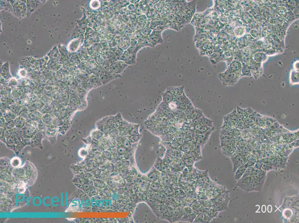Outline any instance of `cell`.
I'll use <instances>...</instances> for the list:
<instances>
[{"instance_id":"1","label":"cell","mask_w":299,"mask_h":223,"mask_svg":"<svg viewBox=\"0 0 299 223\" xmlns=\"http://www.w3.org/2000/svg\"><path fill=\"white\" fill-rule=\"evenodd\" d=\"M238 121V116L236 109L231 112L224 118V123L222 128L232 129L236 127Z\"/></svg>"},{"instance_id":"2","label":"cell","mask_w":299,"mask_h":223,"mask_svg":"<svg viewBox=\"0 0 299 223\" xmlns=\"http://www.w3.org/2000/svg\"><path fill=\"white\" fill-rule=\"evenodd\" d=\"M219 77L224 86L234 85L238 79V76L236 75L228 73H221Z\"/></svg>"},{"instance_id":"3","label":"cell","mask_w":299,"mask_h":223,"mask_svg":"<svg viewBox=\"0 0 299 223\" xmlns=\"http://www.w3.org/2000/svg\"><path fill=\"white\" fill-rule=\"evenodd\" d=\"M213 129H214L213 128H211L208 131L203 133L200 134L197 138V144H198L200 147H203L208 141L210 136L213 132Z\"/></svg>"},{"instance_id":"4","label":"cell","mask_w":299,"mask_h":223,"mask_svg":"<svg viewBox=\"0 0 299 223\" xmlns=\"http://www.w3.org/2000/svg\"><path fill=\"white\" fill-rule=\"evenodd\" d=\"M162 219L166 220L169 222H173V211L170 208L165 205L162 206Z\"/></svg>"},{"instance_id":"5","label":"cell","mask_w":299,"mask_h":223,"mask_svg":"<svg viewBox=\"0 0 299 223\" xmlns=\"http://www.w3.org/2000/svg\"><path fill=\"white\" fill-rule=\"evenodd\" d=\"M155 167L161 173H168L170 171V167L166 165L163 159L159 157L157 158L155 163Z\"/></svg>"},{"instance_id":"6","label":"cell","mask_w":299,"mask_h":223,"mask_svg":"<svg viewBox=\"0 0 299 223\" xmlns=\"http://www.w3.org/2000/svg\"><path fill=\"white\" fill-rule=\"evenodd\" d=\"M185 167L184 163L182 158H176L170 168L172 171L177 172L183 171Z\"/></svg>"},{"instance_id":"7","label":"cell","mask_w":299,"mask_h":223,"mask_svg":"<svg viewBox=\"0 0 299 223\" xmlns=\"http://www.w3.org/2000/svg\"><path fill=\"white\" fill-rule=\"evenodd\" d=\"M150 41L154 46L157 44H162L163 40L162 37L161 32H156V33L150 37Z\"/></svg>"},{"instance_id":"8","label":"cell","mask_w":299,"mask_h":223,"mask_svg":"<svg viewBox=\"0 0 299 223\" xmlns=\"http://www.w3.org/2000/svg\"><path fill=\"white\" fill-rule=\"evenodd\" d=\"M276 121L275 119L271 117L263 115L261 127L265 128L270 127L275 123Z\"/></svg>"},{"instance_id":"9","label":"cell","mask_w":299,"mask_h":223,"mask_svg":"<svg viewBox=\"0 0 299 223\" xmlns=\"http://www.w3.org/2000/svg\"><path fill=\"white\" fill-rule=\"evenodd\" d=\"M159 178H160L161 183L163 186L167 187L171 184V180L168 177L167 173H161Z\"/></svg>"},{"instance_id":"10","label":"cell","mask_w":299,"mask_h":223,"mask_svg":"<svg viewBox=\"0 0 299 223\" xmlns=\"http://www.w3.org/2000/svg\"><path fill=\"white\" fill-rule=\"evenodd\" d=\"M166 153L176 158H182L183 154L180 150L177 148H172L167 150Z\"/></svg>"},{"instance_id":"11","label":"cell","mask_w":299,"mask_h":223,"mask_svg":"<svg viewBox=\"0 0 299 223\" xmlns=\"http://www.w3.org/2000/svg\"><path fill=\"white\" fill-rule=\"evenodd\" d=\"M184 215L183 211L180 208H176L173 211V222H176L181 220Z\"/></svg>"},{"instance_id":"12","label":"cell","mask_w":299,"mask_h":223,"mask_svg":"<svg viewBox=\"0 0 299 223\" xmlns=\"http://www.w3.org/2000/svg\"><path fill=\"white\" fill-rule=\"evenodd\" d=\"M198 177V180L201 183H205L210 181V178L207 171L201 172Z\"/></svg>"},{"instance_id":"13","label":"cell","mask_w":299,"mask_h":223,"mask_svg":"<svg viewBox=\"0 0 299 223\" xmlns=\"http://www.w3.org/2000/svg\"><path fill=\"white\" fill-rule=\"evenodd\" d=\"M227 203H215L212 205V208L214 210L220 211L227 209Z\"/></svg>"},{"instance_id":"14","label":"cell","mask_w":299,"mask_h":223,"mask_svg":"<svg viewBox=\"0 0 299 223\" xmlns=\"http://www.w3.org/2000/svg\"><path fill=\"white\" fill-rule=\"evenodd\" d=\"M182 159L184 163L185 166L189 168V169H191L193 168L194 162L193 160L184 155L183 154L182 155Z\"/></svg>"},{"instance_id":"15","label":"cell","mask_w":299,"mask_h":223,"mask_svg":"<svg viewBox=\"0 0 299 223\" xmlns=\"http://www.w3.org/2000/svg\"><path fill=\"white\" fill-rule=\"evenodd\" d=\"M176 159V158H175V157H172V156L166 153L165 156L164 157L163 159L164 161L165 162L166 165H168L169 167H170L173 165Z\"/></svg>"},{"instance_id":"16","label":"cell","mask_w":299,"mask_h":223,"mask_svg":"<svg viewBox=\"0 0 299 223\" xmlns=\"http://www.w3.org/2000/svg\"><path fill=\"white\" fill-rule=\"evenodd\" d=\"M196 217V215L193 214H188V215H183V217H182L181 221H185V222H194Z\"/></svg>"},{"instance_id":"17","label":"cell","mask_w":299,"mask_h":223,"mask_svg":"<svg viewBox=\"0 0 299 223\" xmlns=\"http://www.w3.org/2000/svg\"><path fill=\"white\" fill-rule=\"evenodd\" d=\"M203 115V112L199 109H194L190 116V118L193 120L199 118Z\"/></svg>"},{"instance_id":"18","label":"cell","mask_w":299,"mask_h":223,"mask_svg":"<svg viewBox=\"0 0 299 223\" xmlns=\"http://www.w3.org/2000/svg\"><path fill=\"white\" fill-rule=\"evenodd\" d=\"M213 121L207 118L203 115L202 116V122L201 124L202 125L212 128L213 127Z\"/></svg>"},{"instance_id":"19","label":"cell","mask_w":299,"mask_h":223,"mask_svg":"<svg viewBox=\"0 0 299 223\" xmlns=\"http://www.w3.org/2000/svg\"><path fill=\"white\" fill-rule=\"evenodd\" d=\"M11 164L13 167L16 168L20 166L21 164V160L18 157H14L11 160Z\"/></svg>"},{"instance_id":"20","label":"cell","mask_w":299,"mask_h":223,"mask_svg":"<svg viewBox=\"0 0 299 223\" xmlns=\"http://www.w3.org/2000/svg\"><path fill=\"white\" fill-rule=\"evenodd\" d=\"M291 78V82L292 85L295 84L296 83H298L299 81L298 75V74H295L292 75Z\"/></svg>"},{"instance_id":"21","label":"cell","mask_w":299,"mask_h":223,"mask_svg":"<svg viewBox=\"0 0 299 223\" xmlns=\"http://www.w3.org/2000/svg\"><path fill=\"white\" fill-rule=\"evenodd\" d=\"M87 153V152L85 150H82V149H81V150H80L79 152V155L80 157H84L86 156Z\"/></svg>"},{"instance_id":"22","label":"cell","mask_w":299,"mask_h":223,"mask_svg":"<svg viewBox=\"0 0 299 223\" xmlns=\"http://www.w3.org/2000/svg\"><path fill=\"white\" fill-rule=\"evenodd\" d=\"M67 219L69 221H73V220L75 219V218H67Z\"/></svg>"}]
</instances>
